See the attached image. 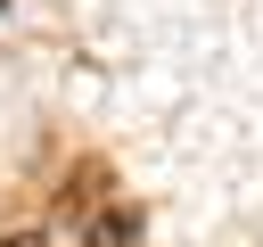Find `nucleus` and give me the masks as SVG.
<instances>
[{"instance_id": "obj_1", "label": "nucleus", "mask_w": 263, "mask_h": 247, "mask_svg": "<svg viewBox=\"0 0 263 247\" xmlns=\"http://www.w3.org/2000/svg\"><path fill=\"white\" fill-rule=\"evenodd\" d=\"M132 231H140V214H107V222H99V247H123Z\"/></svg>"}, {"instance_id": "obj_2", "label": "nucleus", "mask_w": 263, "mask_h": 247, "mask_svg": "<svg viewBox=\"0 0 263 247\" xmlns=\"http://www.w3.org/2000/svg\"><path fill=\"white\" fill-rule=\"evenodd\" d=\"M0 247H41V231H16V239H0Z\"/></svg>"}]
</instances>
